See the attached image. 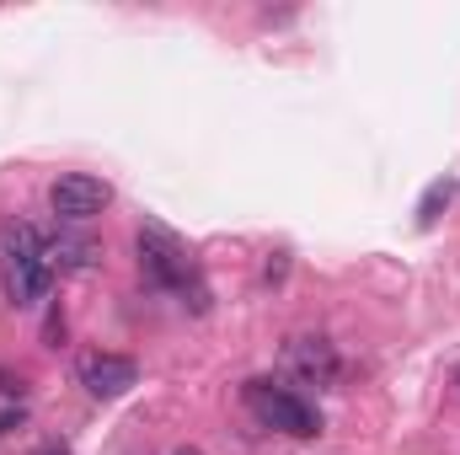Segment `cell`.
Instances as JSON below:
<instances>
[{
	"label": "cell",
	"instance_id": "obj_6",
	"mask_svg": "<svg viewBox=\"0 0 460 455\" xmlns=\"http://www.w3.org/2000/svg\"><path fill=\"white\" fill-rule=\"evenodd\" d=\"M139 380V364L128 359V353H86L81 359V386L92 391V397H123L128 386Z\"/></svg>",
	"mask_w": 460,
	"mask_h": 455
},
{
	"label": "cell",
	"instance_id": "obj_8",
	"mask_svg": "<svg viewBox=\"0 0 460 455\" xmlns=\"http://www.w3.org/2000/svg\"><path fill=\"white\" fill-rule=\"evenodd\" d=\"M450 193H456V183H429V193H423V204H418V226L429 230V226H439V215L450 210Z\"/></svg>",
	"mask_w": 460,
	"mask_h": 455
},
{
	"label": "cell",
	"instance_id": "obj_13",
	"mask_svg": "<svg viewBox=\"0 0 460 455\" xmlns=\"http://www.w3.org/2000/svg\"><path fill=\"white\" fill-rule=\"evenodd\" d=\"M456 386H460V370H456Z\"/></svg>",
	"mask_w": 460,
	"mask_h": 455
},
{
	"label": "cell",
	"instance_id": "obj_10",
	"mask_svg": "<svg viewBox=\"0 0 460 455\" xmlns=\"http://www.w3.org/2000/svg\"><path fill=\"white\" fill-rule=\"evenodd\" d=\"M22 424H27V413H22V407H11V413H0V440H5L11 429H22Z\"/></svg>",
	"mask_w": 460,
	"mask_h": 455
},
{
	"label": "cell",
	"instance_id": "obj_9",
	"mask_svg": "<svg viewBox=\"0 0 460 455\" xmlns=\"http://www.w3.org/2000/svg\"><path fill=\"white\" fill-rule=\"evenodd\" d=\"M27 386H22V375H11V370H0V397H22Z\"/></svg>",
	"mask_w": 460,
	"mask_h": 455
},
{
	"label": "cell",
	"instance_id": "obj_1",
	"mask_svg": "<svg viewBox=\"0 0 460 455\" xmlns=\"http://www.w3.org/2000/svg\"><path fill=\"white\" fill-rule=\"evenodd\" d=\"M134 246H139V268H145V279H150L155 290H172V295L193 300V311L209 306V290H204V279H199V263L188 257V246H182L177 230H166L161 220H145L139 236H134Z\"/></svg>",
	"mask_w": 460,
	"mask_h": 455
},
{
	"label": "cell",
	"instance_id": "obj_3",
	"mask_svg": "<svg viewBox=\"0 0 460 455\" xmlns=\"http://www.w3.org/2000/svg\"><path fill=\"white\" fill-rule=\"evenodd\" d=\"M246 407H252L268 429H279V434H295V440H316V434H322V413H316V402H305V397L289 391V386L246 380Z\"/></svg>",
	"mask_w": 460,
	"mask_h": 455
},
{
	"label": "cell",
	"instance_id": "obj_11",
	"mask_svg": "<svg viewBox=\"0 0 460 455\" xmlns=\"http://www.w3.org/2000/svg\"><path fill=\"white\" fill-rule=\"evenodd\" d=\"M38 455H70V451H65L59 440H49V445H43V451H38Z\"/></svg>",
	"mask_w": 460,
	"mask_h": 455
},
{
	"label": "cell",
	"instance_id": "obj_7",
	"mask_svg": "<svg viewBox=\"0 0 460 455\" xmlns=\"http://www.w3.org/2000/svg\"><path fill=\"white\" fill-rule=\"evenodd\" d=\"M97 257H102V246H97L92 236L59 230V236L49 241V263H54V273H92V268H97Z\"/></svg>",
	"mask_w": 460,
	"mask_h": 455
},
{
	"label": "cell",
	"instance_id": "obj_4",
	"mask_svg": "<svg viewBox=\"0 0 460 455\" xmlns=\"http://www.w3.org/2000/svg\"><path fill=\"white\" fill-rule=\"evenodd\" d=\"M108 204H113V188H108L102 177H92V172H65V177L49 183V210H54L65 226H86V220H97Z\"/></svg>",
	"mask_w": 460,
	"mask_h": 455
},
{
	"label": "cell",
	"instance_id": "obj_2",
	"mask_svg": "<svg viewBox=\"0 0 460 455\" xmlns=\"http://www.w3.org/2000/svg\"><path fill=\"white\" fill-rule=\"evenodd\" d=\"M0 252H5V295H11V306H43L49 290H54L49 241L16 220V226L0 230Z\"/></svg>",
	"mask_w": 460,
	"mask_h": 455
},
{
	"label": "cell",
	"instance_id": "obj_5",
	"mask_svg": "<svg viewBox=\"0 0 460 455\" xmlns=\"http://www.w3.org/2000/svg\"><path fill=\"white\" fill-rule=\"evenodd\" d=\"M284 370L295 380L316 386V391H327V386L343 380V359H338V348L327 338H289L284 343Z\"/></svg>",
	"mask_w": 460,
	"mask_h": 455
},
{
	"label": "cell",
	"instance_id": "obj_12",
	"mask_svg": "<svg viewBox=\"0 0 460 455\" xmlns=\"http://www.w3.org/2000/svg\"><path fill=\"white\" fill-rule=\"evenodd\" d=\"M172 455H204V451H193V445H182V451H172Z\"/></svg>",
	"mask_w": 460,
	"mask_h": 455
}]
</instances>
